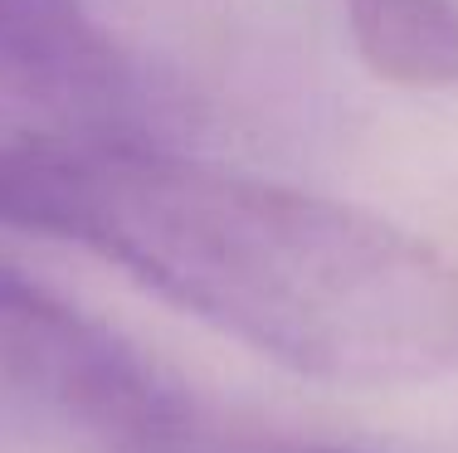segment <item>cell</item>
Here are the masks:
<instances>
[{
  "label": "cell",
  "instance_id": "5",
  "mask_svg": "<svg viewBox=\"0 0 458 453\" xmlns=\"http://www.w3.org/2000/svg\"><path fill=\"white\" fill-rule=\"evenodd\" d=\"M54 142H93V137L64 132V127L49 122V117H39L35 107H25L15 93L0 88V176H5L10 166H20L30 151L54 147Z\"/></svg>",
  "mask_w": 458,
  "mask_h": 453
},
{
  "label": "cell",
  "instance_id": "6",
  "mask_svg": "<svg viewBox=\"0 0 458 453\" xmlns=\"http://www.w3.org/2000/svg\"><path fill=\"white\" fill-rule=\"evenodd\" d=\"M249 453H380V449H356V444H318V439H268V444H249Z\"/></svg>",
  "mask_w": 458,
  "mask_h": 453
},
{
  "label": "cell",
  "instance_id": "3",
  "mask_svg": "<svg viewBox=\"0 0 458 453\" xmlns=\"http://www.w3.org/2000/svg\"><path fill=\"white\" fill-rule=\"evenodd\" d=\"M0 88L93 142L132 117V69L83 0H0Z\"/></svg>",
  "mask_w": 458,
  "mask_h": 453
},
{
  "label": "cell",
  "instance_id": "4",
  "mask_svg": "<svg viewBox=\"0 0 458 453\" xmlns=\"http://www.w3.org/2000/svg\"><path fill=\"white\" fill-rule=\"evenodd\" d=\"M352 45L400 88H458V0H336Z\"/></svg>",
  "mask_w": 458,
  "mask_h": 453
},
{
  "label": "cell",
  "instance_id": "1",
  "mask_svg": "<svg viewBox=\"0 0 458 453\" xmlns=\"http://www.w3.org/2000/svg\"><path fill=\"white\" fill-rule=\"evenodd\" d=\"M0 224L83 244L147 293L332 385L458 371V264L283 180L123 142H54L0 176Z\"/></svg>",
  "mask_w": 458,
  "mask_h": 453
},
{
  "label": "cell",
  "instance_id": "2",
  "mask_svg": "<svg viewBox=\"0 0 458 453\" xmlns=\"http://www.w3.org/2000/svg\"><path fill=\"white\" fill-rule=\"evenodd\" d=\"M0 400L117 453H191L195 415L157 361L0 258Z\"/></svg>",
  "mask_w": 458,
  "mask_h": 453
}]
</instances>
